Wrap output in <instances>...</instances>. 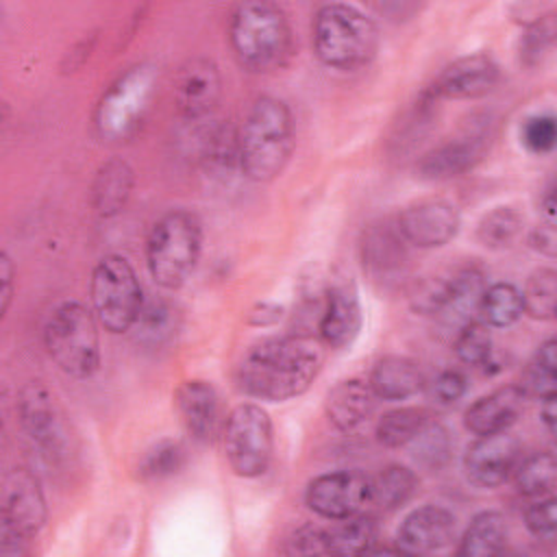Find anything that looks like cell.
<instances>
[{
  "mask_svg": "<svg viewBox=\"0 0 557 557\" xmlns=\"http://www.w3.org/2000/svg\"><path fill=\"white\" fill-rule=\"evenodd\" d=\"M324 363V348L309 335L257 342L237 366L239 387L259 400L283 403L305 394Z\"/></svg>",
  "mask_w": 557,
  "mask_h": 557,
  "instance_id": "obj_1",
  "label": "cell"
},
{
  "mask_svg": "<svg viewBox=\"0 0 557 557\" xmlns=\"http://www.w3.org/2000/svg\"><path fill=\"white\" fill-rule=\"evenodd\" d=\"M294 152V120L289 107L274 96H261L239 128V170L255 183L283 174Z\"/></svg>",
  "mask_w": 557,
  "mask_h": 557,
  "instance_id": "obj_2",
  "label": "cell"
},
{
  "mask_svg": "<svg viewBox=\"0 0 557 557\" xmlns=\"http://www.w3.org/2000/svg\"><path fill=\"white\" fill-rule=\"evenodd\" d=\"M228 39L239 65L255 74L283 67L292 54L287 15L278 4L265 0L242 2L233 9Z\"/></svg>",
  "mask_w": 557,
  "mask_h": 557,
  "instance_id": "obj_3",
  "label": "cell"
},
{
  "mask_svg": "<svg viewBox=\"0 0 557 557\" xmlns=\"http://www.w3.org/2000/svg\"><path fill=\"white\" fill-rule=\"evenodd\" d=\"M311 39L320 63L350 72L368 65L376 54L379 28L355 4L329 2L315 11Z\"/></svg>",
  "mask_w": 557,
  "mask_h": 557,
  "instance_id": "obj_4",
  "label": "cell"
},
{
  "mask_svg": "<svg viewBox=\"0 0 557 557\" xmlns=\"http://www.w3.org/2000/svg\"><path fill=\"white\" fill-rule=\"evenodd\" d=\"M202 252L200 220L185 209L163 213L146 239V265L163 289H178L194 272Z\"/></svg>",
  "mask_w": 557,
  "mask_h": 557,
  "instance_id": "obj_5",
  "label": "cell"
},
{
  "mask_svg": "<svg viewBox=\"0 0 557 557\" xmlns=\"http://www.w3.org/2000/svg\"><path fill=\"white\" fill-rule=\"evenodd\" d=\"M98 318L78 300H65L52 309L44 326V346L61 372L89 379L100 366Z\"/></svg>",
  "mask_w": 557,
  "mask_h": 557,
  "instance_id": "obj_6",
  "label": "cell"
},
{
  "mask_svg": "<svg viewBox=\"0 0 557 557\" xmlns=\"http://www.w3.org/2000/svg\"><path fill=\"white\" fill-rule=\"evenodd\" d=\"M157 94V67L137 63L122 72L100 96L94 124L100 139L117 144L131 139L144 124Z\"/></svg>",
  "mask_w": 557,
  "mask_h": 557,
  "instance_id": "obj_7",
  "label": "cell"
},
{
  "mask_svg": "<svg viewBox=\"0 0 557 557\" xmlns=\"http://www.w3.org/2000/svg\"><path fill=\"white\" fill-rule=\"evenodd\" d=\"M2 555L28 553V542L41 531L48 518L46 496L39 479L24 466L9 468L2 476Z\"/></svg>",
  "mask_w": 557,
  "mask_h": 557,
  "instance_id": "obj_8",
  "label": "cell"
},
{
  "mask_svg": "<svg viewBox=\"0 0 557 557\" xmlns=\"http://www.w3.org/2000/svg\"><path fill=\"white\" fill-rule=\"evenodd\" d=\"M89 296L94 313L109 333H126L135 326L144 305V292L139 278L122 255H104L89 283Z\"/></svg>",
  "mask_w": 557,
  "mask_h": 557,
  "instance_id": "obj_9",
  "label": "cell"
},
{
  "mask_svg": "<svg viewBox=\"0 0 557 557\" xmlns=\"http://www.w3.org/2000/svg\"><path fill=\"white\" fill-rule=\"evenodd\" d=\"M224 453L237 476H261L274 453V431L268 411L257 403H239L233 407L222 426Z\"/></svg>",
  "mask_w": 557,
  "mask_h": 557,
  "instance_id": "obj_10",
  "label": "cell"
},
{
  "mask_svg": "<svg viewBox=\"0 0 557 557\" xmlns=\"http://www.w3.org/2000/svg\"><path fill=\"white\" fill-rule=\"evenodd\" d=\"M17 413L26 435L44 450L50 461H61L70 450V431L54 394L41 383L30 381L20 389Z\"/></svg>",
  "mask_w": 557,
  "mask_h": 557,
  "instance_id": "obj_11",
  "label": "cell"
},
{
  "mask_svg": "<svg viewBox=\"0 0 557 557\" xmlns=\"http://www.w3.org/2000/svg\"><path fill=\"white\" fill-rule=\"evenodd\" d=\"M372 481L359 470H335L318 474L305 490L307 507L324 520H346L370 505Z\"/></svg>",
  "mask_w": 557,
  "mask_h": 557,
  "instance_id": "obj_12",
  "label": "cell"
},
{
  "mask_svg": "<svg viewBox=\"0 0 557 557\" xmlns=\"http://www.w3.org/2000/svg\"><path fill=\"white\" fill-rule=\"evenodd\" d=\"M403 239L416 248H440L457 237L461 215L446 198H420L409 202L396 218Z\"/></svg>",
  "mask_w": 557,
  "mask_h": 557,
  "instance_id": "obj_13",
  "label": "cell"
},
{
  "mask_svg": "<svg viewBox=\"0 0 557 557\" xmlns=\"http://www.w3.org/2000/svg\"><path fill=\"white\" fill-rule=\"evenodd\" d=\"M520 457V442L511 433L481 435L466 448L463 470L472 485L494 490L511 479Z\"/></svg>",
  "mask_w": 557,
  "mask_h": 557,
  "instance_id": "obj_14",
  "label": "cell"
},
{
  "mask_svg": "<svg viewBox=\"0 0 557 557\" xmlns=\"http://www.w3.org/2000/svg\"><path fill=\"white\" fill-rule=\"evenodd\" d=\"M500 81V67L487 52H474L448 63L431 85V94L448 100H474L487 96Z\"/></svg>",
  "mask_w": 557,
  "mask_h": 557,
  "instance_id": "obj_15",
  "label": "cell"
},
{
  "mask_svg": "<svg viewBox=\"0 0 557 557\" xmlns=\"http://www.w3.org/2000/svg\"><path fill=\"white\" fill-rule=\"evenodd\" d=\"M363 324L359 294L352 281H335L324 292V302L318 315L320 342L333 350L348 348Z\"/></svg>",
  "mask_w": 557,
  "mask_h": 557,
  "instance_id": "obj_16",
  "label": "cell"
},
{
  "mask_svg": "<svg viewBox=\"0 0 557 557\" xmlns=\"http://www.w3.org/2000/svg\"><path fill=\"white\" fill-rule=\"evenodd\" d=\"M222 76L218 65L207 57L185 61L174 81V104L185 120L207 117L220 102Z\"/></svg>",
  "mask_w": 557,
  "mask_h": 557,
  "instance_id": "obj_17",
  "label": "cell"
},
{
  "mask_svg": "<svg viewBox=\"0 0 557 557\" xmlns=\"http://www.w3.org/2000/svg\"><path fill=\"white\" fill-rule=\"evenodd\" d=\"M457 518L440 505H422L405 516L396 533V548L403 555H426L453 544Z\"/></svg>",
  "mask_w": 557,
  "mask_h": 557,
  "instance_id": "obj_18",
  "label": "cell"
},
{
  "mask_svg": "<svg viewBox=\"0 0 557 557\" xmlns=\"http://www.w3.org/2000/svg\"><path fill=\"white\" fill-rule=\"evenodd\" d=\"M359 255L363 270L381 283L394 281L407 265V242L396 222L383 220L368 224L361 233Z\"/></svg>",
  "mask_w": 557,
  "mask_h": 557,
  "instance_id": "obj_19",
  "label": "cell"
},
{
  "mask_svg": "<svg viewBox=\"0 0 557 557\" xmlns=\"http://www.w3.org/2000/svg\"><path fill=\"white\" fill-rule=\"evenodd\" d=\"M174 405L185 431L200 444L215 440L222 426L220 396L209 381L189 379L174 392Z\"/></svg>",
  "mask_w": 557,
  "mask_h": 557,
  "instance_id": "obj_20",
  "label": "cell"
},
{
  "mask_svg": "<svg viewBox=\"0 0 557 557\" xmlns=\"http://www.w3.org/2000/svg\"><path fill=\"white\" fill-rule=\"evenodd\" d=\"M524 403H527V394L522 392V387L518 383L500 385V387L479 396L463 411V426L474 437L507 431L522 413Z\"/></svg>",
  "mask_w": 557,
  "mask_h": 557,
  "instance_id": "obj_21",
  "label": "cell"
},
{
  "mask_svg": "<svg viewBox=\"0 0 557 557\" xmlns=\"http://www.w3.org/2000/svg\"><path fill=\"white\" fill-rule=\"evenodd\" d=\"M485 150L483 135H463L448 139L429 152H424L416 163V176L422 181H448L472 170Z\"/></svg>",
  "mask_w": 557,
  "mask_h": 557,
  "instance_id": "obj_22",
  "label": "cell"
},
{
  "mask_svg": "<svg viewBox=\"0 0 557 557\" xmlns=\"http://www.w3.org/2000/svg\"><path fill=\"white\" fill-rule=\"evenodd\" d=\"M376 396L366 381L346 379L339 381L324 400L329 422L342 433H355L361 429L376 409Z\"/></svg>",
  "mask_w": 557,
  "mask_h": 557,
  "instance_id": "obj_23",
  "label": "cell"
},
{
  "mask_svg": "<svg viewBox=\"0 0 557 557\" xmlns=\"http://www.w3.org/2000/svg\"><path fill=\"white\" fill-rule=\"evenodd\" d=\"M368 385L379 400L394 403L416 396L424 385V376L413 359L403 355H387L374 363Z\"/></svg>",
  "mask_w": 557,
  "mask_h": 557,
  "instance_id": "obj_24",
  "label": "cell"
},
{
  "mask_svg": "<svg viewBox=\"0 0 557 557\" xmlns=\"http://www.w3.org/2000/svg\"><path fill=\"white\" fill-rule=\"evenodd\" d=\"M133 185H135V176H133V168L120 159L113 157L109 161H104L91 183V207L98 215L102 218H113L117 215L131 194H133Z\"/></svg>",
  "mask_w": 557,
  "mask_h": 557,
  "instance_id": "obj_25",
  "label": "cell"
},
{
  "mask_svg": "<svg viewBox=\"0 0 557 557\" xmlns=\"http://www.w3.org/2000/svg\"><path fill=\"white\" fill-rule=\"evenodd\" d=\"M507 544V520L503 513L485 509L479 511L466 527L457 555L461 557H492Z\"/></svg>",
  "mask_w": 557,
  "mask_h": 557,
  "instance_id": "obj_26",
  "label": "cell"
},
{
  "mask_svg": "<svg viewBox=\"0 0 557 557\" xmlns=\"http://www.w3.org/2000/svg\"><path fill=\"white\" fill-rule=\"evenodd\" d=\"M483 289H485V274L481 268L476 265L459 268L450 276V296L440 315H444L448 322L453 320L459 322V326L466 324L468 320H472L474 311L479 313Z\"/></svg>",
  "mask_w": 557,
  "mask_h": 557,
  "instance_id": "obj_27",
  "label": "cell"
},
{
  "mask_svg": "<svg viewBox=\"0 0 557 557\" xmlns=\"http://www.w3.org/2000/svg\"><path fill=\"white\" fill-rule=\"evenodd\" d=\"M133 329L139 344L148 348H159L174 337L178 329V313L163 298H150V300L144 298L141 311Z\"/></svg>",
  "mask_w": 557,
  "mask_h": 557,
  "instance_id": "obj_28",
  "label": "cell"
},
{
  "mask_svg": "<svg viewBox=\"0 0 557 557\" xmlns=\"http://www.w3.org/2000/svg\"><path fill=\"white\" fill-rule=\"evenodd\" d=\"M429 420L431 416L422 407H398L379 418L374 435L385 448H403L413 442Z\"/></svg>",
  "mask_w": 557,
  "mask_h": 557,
  "instance_id": "obj_29",
  "label": "cell"
},
{
  "mask_svg": "<svg viewBox=\"0 0 557 557\" xmlns=\"http://www.w3.org/2000/svg\"><path fill=\"white\" fill-rule=\"evenodd\" d=\"M372 481V496L370 505H376L383 511H394L403 507L416 492L418 476L413 470L400 463L385 466Z\"/></svg>",
  "mask_w": 557,
  "mask_h": 557,
  "instance_id": "obj_30",
  "label": "cell"
},
{
  "mask_svg": "<svg viewBox=\"0 0 557 557\" xmlns=\"http://www.w3.org/2000/svg\"><path fill=\"white\" fill-rule=\"evenodd\" d=\"M329 553L333 555H366L379 537L376 520L372 516H352L339 520V524L326 529Z\"/></svg>",
  "mask_w": 557,
  "mask_h": 557,
  "instance_id": "obj_31",
  "label": "cell"
},
{
  "mask_svg": "<svg viewBox=\"0 0 557 557\" xmlns=\"http://www.w3.org/2000/svg\"><path fill=\"white\" fill-rule=\"evenodd\" d=\"M479 313L481 320L494 329H507L516 324L524 313L520 289L513 283H492L483 289Z\"/></svg>",
  "mask_w": 557,
  "mask_h": 557,
  "instance_id": "obj_32",
  "label": "cell"
},
{
  "mask_svg": "<svg viewBox=\"0 0 557 557\" xmlns=\"http://www.w3.org/2000/svg\"><path fill=\"white\" fill-rule=\"evenodd\" d=\"M555 474H557L555 455L548 450H542V453L520 457L511 479L520 494L529 498H540L553 492Z\"/></svg>",
  "mask_w": 557,
  "mask_h": 557,
  "instance_id": "obj_33",
  "label": "cell"
},
{
  "mask_svg": "<svg viewBox=\"0 0 557 557\" xmlns=\"http://www.w3.org/2000/svg\"><path fill=\"white\" fill-rule=\"evenodd\" d=\"M555 339L548 337L546 342H542L537 346V350L533 352V357L529 359L522 381L518 383L522 387V392L527 394V398H546V396H555L557 394V355H555Z\"/></svg>",
  "mask_w": 557,
  "mask_h": 557,
  "instance_id": "obj_34",
  "label": "cell"
},
{
  "mask_svg": "<svg viewBox=\"0 0 557 557\" xmlns=\"http://www.w3.org/2000/svg\"><path fill=\"white\" fill-rule=\"evenodd\" d=\"M522 309L533 320H553L557 313V272L537 268L522 287Z\"/></svg>",
  "mask_w": 557,
  "mask_h": 557,
  "instance_id": "obj_35",
  "label": "cell"
},
{
  "mask_svg": "<svg viewBox=\"0 0 557 557\" xmlns=\"http://www.w3.org/2000/svg\"><path fill=\"white\" fill-rule=\"evenodd\" d=\"M522 233V215L513 207H494L476 224V239L490 250H505L513 246Z\"/></svg>",
  "mask_w": 557,
  "mask_h": 557,
  "instance_id": "obj_36",
  "label": "cell"
},
{
  "mask_svg": "<svg viewBox=\"0 0 557 557\" xmlns=\"http://www.w3.org/2000/svg\"><path fill=\"white\" fill-rule=\"evenodd\" d=\"M185 461L187 453L178 440H161L144 453L137 472L144 481H161L181 472Z\"/></svg>",
  "mask_w": 557,
  "mask_h": 557,
  "instance_id": "obj_37",
  "label": "cell"
},
{
  "mask_svg": "<svg viewBox=\"0 0 557 557\" xmlns=\"http://www.w3.org/2000/svg\"><path fill=\"white\" fill-rule=\"evenodd\" d=\"M416 448H413V457L416 461L431 470L437 472L446 466V461L450 459V450H453V440L450 433L444 424L429 420V424L413 437Z\"/></svg>",
  "mask_w": 557,
  "mask_h": 557,
  "instance_id": "obj_38",
  "label": "cell"
},
{
  "mask_svg": "<svg viewBox=\"0 0 557 557\" xmlns=\"http://www.w3.org/2000/svg\"><path fill=\"white\" fill-rule=\"evenodd\" d=\"M455 355L466 366H481L494 352L492 333L483 320H468L457 329L455 335Z\"/></svg>",
  "mask_w": 557,
  "mask_h": 557,
  "instance_id": "obj_39",
  "label": "cell"
},
{
  "mask_svg": "<svg viewBox=\"0 0 557 557\" xmlns=\"http://www.w3.org/2000/svg\"><path fill=\"white\" fill-rule=\"evenodd\" d=\"M202 159L211 170H231L239 165V131L228 124L209 128L202 141Z\"/></svg>",
  "mask_w": 557,
  "mask_h": 557,
  "instance_id": "obj_40",
  "label": "cell"
},
{
  "mask_svg": "<svg viewBox=\"0 0 557 557\" xmlns=\"http://www.w3.org/2000/svg\"><path fill=\"white\" fill-rule=\"evenodd\" d=\"M555 37V22L553 15H537L533 22L527 24L524 35L520 37V59L524 65H537L548 48L553 46Z\"/></svg>",
  "mask_w": 557,
  "mask_h": 557,
  "instance_id": "obj_41",
  "label": "cell"
},
{
  "mask_svg": "<svg viewBox=\"0 0 557 557\" xmlns=\"http://www.w3.org/2000/svg\"><path fill=\"white\" fill-rule=\"evenodd\" d=\"M450 296V276H429L420 283L409 294V305L416 313L422 315H440L448 302Z\"/></svg>",
  "mask_w": 557,
  "mask_h": 557,
  "instance_id": "obj_42",
  "label": "cell"
},
{
  "mask_svg": "<svg viewBox=\"0 0 557 557\" xmlns=\"http://www.w3.org/2000/svg\"><path fill=\"white\" fill-rule=\"evenodd\" d=\"M524 527L540 542H553L557 535V500L553 494L540 496L524 509Z\"/></svg>",
  "mask_w": 557,
  "mask_h": 557,
  "instance_id": "obj_43",
  "label": "cell"
},
{
  "mask_svg": "<svg viewBox=\"0 0 557 557\" xmlns=\"http://www.w3.org/2000/svg\"><path fill=\"white\" fill-rule=\"evenodd\" d=\"M520 139L533 154H546L557 144V122L550 113H537L522 122Z\"/></svg>",
  "mask_w": 557,
  "mask_h": 557,
  "instance_id": "obj_44",
  "label": "cell"
},
{
  "mask_svg": "<svg viewBox=\"0 0 557 557\" xmlns=\"http://www.w3.org/2000/svg\"><path fill=\"white\" fill-rule=\"evenodd\" d=\"M466 392H468V379L461 370H455V368L442 370L431 383V394L440 405H453L459 398H463Z\"/></svg>",
  "mask_w": 557,
  "mask_h": 557,
  "instance_id": "obj_45",
  "label": "cell"
},
{
  "mask_svg": "<svg viewBox=\"0 0 557 557\" xmlns=\"http://www.w3.org/2000/svg\"><path fill=\"white\" fill-rule=\"evenodd\" d=\"M326 529L318 527V524H305L300 529L294 531V535L287 540V553H296V555H311V553H320V555H329V544H326Z\"/></svg>",
  "mask_w": 557,
  "mask_h": 557,
  "instance_id": "obj_46",
  "label": "cell"
},
{
  "mask_svg": "<svg viewBox=\"0 0 557 557\" xmlns=\"http://www.w3.org/2000/svg\"><path fill=\"white\" fill-rule=\"evenodd\" d=\"M529 244L533 250H537L544 257H555L557 255V235H555V226L553 222H544L537 224L531 235H529Z\"/></svg>",
  "mask_w": 557,
  "mask_h": 557,
  "instance_id": "obj_47",
  "label": "cell"
},
{
  "mask_svg": "<svg viewBox=\"0 0 557 557\" xmlns=\"http://www.w3.org/2000/svg\"><path fill=\"white\" fill-rule=\"evenodd\" d=\"M283 313H285L283 305L263 300V302H257V305L248 311L246 322L252 324V326H272V324H276V322L283 318Z\"/></svg>",
  "mask_w": 557,
  "mask_h": 557,
  "instance_id": "obj_48",
  "label": "cell"
},
{
  "mask_svg": "<svg viewBox=\"0 0 557 557\" xmlns=\"http://www.w3.org/2000/svg\"><path fill=\"white\" fill-rule=\"evenodd\" d=\"M13 281H15V268L13 261L9 257V252L4 250L0 255V283H2V313L9 311L11 307V298H13Z\"/></svg>",
  "mask_w": 557,
  "mask_h": 557,
  "instance_id": "obj_49",
  "label": "cell"
},
{
  "mask_svg": "<svg viewBox=\"0 0 557 557\" xmlns=\"http://www.w3.org/2000/svg\"><path fill=\"white\" fill-rule=\"evenodd\" d=\"M555 403H557V394L555 396H546V398L540 400V418H542V422H544L548 433H555V418H557Z\"/></svg>",
  "mask_w": 557,
  "mask_h": 557,
  "instance_id": "obj_50",
  "label": "cell"
},
{
  "mask_svg": "<svg viewBox=\"0 0 557 557\" xmlns=\"http://www.w3.org/2000/svg\"><path fill=\"white\" fill-rule=\"evenodd\" d=\"M542 207H544L546 222H553V218H555V189H553V187L546 189V196H544V200H542Z\"/></svg>",
  "mask_w": 557,
  "mask_h": 557,
  "instance_id": "obj_51",
  "label": "cell"
}]
</instances>
